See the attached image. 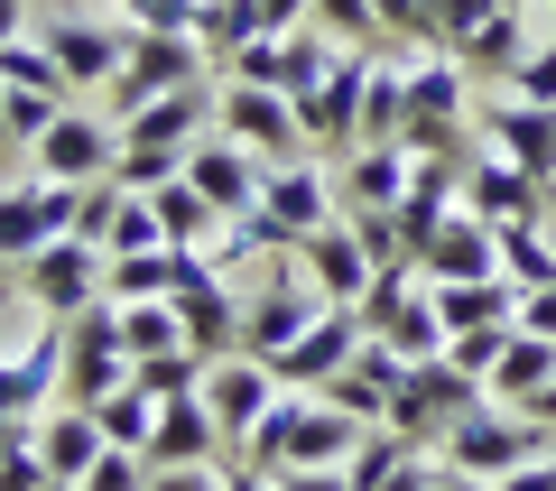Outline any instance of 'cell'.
I'll list each match as a JSON object with an SVG mask.
<instances>
[{
	"instance_id": "cell-1",
	"label": "cell",
	"mask_w": 556,
	"mask_h": 491,
	"mask_svg": "<svg viewBox=\"0 0 556 491\" xmlns=\"http://www.w3.org/2000/svg\"><path fill=\"white\" fill-rule=\"evenodd\" d=\"M353 445H362V427L334 408V399L278 390V408L260 417L251 445H232V454H241L251 473H269V482H278V473H343V454H353Z\"/></svg>"
},
{
	"instance_id": "cell-2",
	"label": "cell",
	"mask_w": 556,
	"mask_h": 491,
	"mask_svg": "<svg viewBox=\"0 0 556 491\" xmlns=\"http://www.w3.org/2000/svg\"><path fill=\"white\" fill-rule=\"evenodd\" d=\"M334 167L325 158H288V167H269L260 177V204L241 214V232H251V251H278V260H298V241L316 232V223H334Z\"/></svg>"
},
{
	"instance_id": "cell-3",
	"label": "cell",
	"mask_w": 556,
	"mask_h": 491,
	"mask_svg": "<svg viewBox=\"0 0 556 491\" xmlns=\"http://www.w3.org/2000/svg\"><path fill=\"white\" fill-rule=\"evenodd\" d=\"M464 112H473V75L455 56L408 65V112H399V149L408 158H473L464 139Z\"/></svg>"
},
{
	"instance_id": "cell-4",
	"label": "cell",
	"mask_w": 556,
	"mask_h": 491,
	"mask_svg": "<svg viewBox=\"0 0 556 491\" xmlns=\"http://www.w3.org/2000/svg\"><path fill=\"white\" fill-rule=\"evenodd\" d=\"M445 464L455 473H482V482H501V473H519V464H538V454H556V436L538 427L529 408H501V399H482L473 417H455V436H445Z\"/></svg>"
},
{
	"instance_id": "cell-5",
	"label": "cell",
	"mask_w": 556,
	"mask_h": 491,
	"mask_svg": "<svg viewBox=\"0 0 556 491\" xmlns=\"http://www.w3.org/2000/svg\"><path fill=\"white\" fill-rule=\"evenodd\" d=\"M482 399H492V390H482L473 372H455V362L437 353V362H408V380H399V399H390V427L408 436L417 454H437L445 436H455V417H473Z\"/></svg>"
},
{
	"instance_id": "cell-6",
	"label": "cell",
	"mask_w": 556,
	"mask_h": 491,
	"mask_svg": "<svg viewBox=\"0 0 556 491\" xmlns=\"http://www.w3.org/2000/svg\"><path fill=\"white\" fill-rule=\"evenodd\" d=\"M121 380H130V353H121V315H112V297H102V306L65 315V380H56V399L65 408H102Z\"/></svg>"
},
{
	"instance_id": "cell-7",
	"label": "cell",
	"mask_w": 556,
	"mask_h": 491,
	"mask_svg": "<svg viewBox=\"0 0 556 491\" xmlns=\"http://www.w3.org/2000/svg\"><path fill=\"white\" fill-rule=\"evenodd\" d=\"M214 75V56H204V38H159V28H130V56H121L112 75V121L149 112L159 93H177V84Z\"/></svg>"
},
{
	"instance_id": "cell-8",
	"label": "cell",
	"mask_w": 556,
	"mask_h": 491,
	"mask_svg": "<svg viewBox=\"0 0 556 491\" xmlns=\"http://www.w3.org/2000/svg\"><path fill=\"white\" fill-rule=\"evenodd\" d=\"M362 93H371V47H343L334 75L298 93V121H306V149L316 158H353L362 149Z\"/></svg>"
},
{
	"instance_id": "cell-9",
	"label": "cell",
	"mask_w": 556,
	"mask_h": 491,
	"mask_svg": "<svg viewBox=\"0 0 556 491\" xmlns=\"http://www.w3.org/2000/svg\"><path fill=\"white\" fill-rule=\"evenodd\" d=\"M316 315H325L316 278H306L298 260H278V269H269V288H260V297H241V353H251V362H278L288 343L306 335V325H316Z\"/></svg>"
},
{
	"instance_id": "cell-10",
	"label": "cell",
	"mask_w": 556,
	"mask_h": 491,
	"mask_svg": "<svg viewBox=\"0 0 556 491\" xmlns=\"http://www.w3.org/2000/svg\"><path fill=\"white\" fill-rule=\"evenodd\" d=\"M75 204H84V186H47V177L0 186V269H28L47 241H65L75 232Z\"/></svg>"
},
{
	"instance_id": "cell-11",
	"label": "cell",
	"mask_w": 556,
	"mask_h": 491,
	"mask_svg": "<svg viewBox=\"0 0 556 491\" xmlns=\"http://www.w3.org/2000/svg\"><path fill=\"white\" fill-rule=\"evenodd\" d=\"M214 130H232L241 149H260L269 167H288V158H316V149H306V121H298V102H288V93H269V84H223V112H214Z\"/></svg>"
},
{
	"instance_id": "cell-12",
	"label": "cell",
	"mask_w": 556,
	"mask_h": 491,
	"mask_svg": "<svg viewBox=\"0 0 556 491\" xmlns=\"http://www.w3.org/2000/svg\"><path fill=\"white\" fill-rule=\"evenodd\" d=\"M38 47L56 56V75H65V93H84V84H112L121 75V56H130V20H84V10H65V20H47L38 28Z\"/></svg>"
},
{
	"instance_id": "cell-13",
	"label": "cell",
	"mask_w": 556,
	"mask_h": 491,
	"mask_svg": "<svg viewBox=\"0 0 556 491\" xmlns=\"http://www.w3.org/2000/svg\"><path fill=\"white\" fill-rule=\"evenodd\" d=\"M20 288H28V297H38V306L65 325V315L102 306V251H93L84 232H65V241H47V251L20 269Z\"/></svg>"
},
{
	"instance_id": "cell-14",
	"label": "cell",
	"mask_w": 556,
	"mask_h": 491,
	"mask_svg": "<svg viewBox=\"0 0 556 491\" xmlns=\"http://www.w3.org/2000/svg\"><path fill=\"white\" fill-rule=\"evenodd\" d=\"M214 112H223V84L195 75V84H177V93H159L149 112L121 121V149H177V158H186L204 130H214Z\"/></svg>"
},
{
	"instance_id": "cell-15",
	"label": "cell",
	"mask_w": 556,
	"mask_h": 491,
	"mask_svg": "<svg viewBox=\"0 0 556 491\" xmlns=\"http://www.w3.org/2000/svg\"><path fill=\"white\" fill-rule=\"evenodd\" d=\"M28 158H38L47 186H102V177H112V158H121V139H112V121H93V112H56Z\"/></svg>"
},
{
	"instance_id": "cell-16",
	"label": "cell",
	"mask_w": 556,
	"mask_h": 491,
	"mask_svg": "<svg viewBox=\"0 0 556 491\" xmlns=\"http://www.w3.org/2000/svg\"><path fill=\"white\" fill-rule=\"evenodd\" d=\"M362 343H371V335H362V306H325L316 325H306V335L269 362V372H278V390H325V380H334Z\"/></svg>"
},
{
	"instance_id": "cell-17",
	"label": "cell",
	"mask_w": 556,
	"mask_h": 491,
	"mask_svg": "<svg viewBox=\"0 0 556 491\" xmlns=\"http://www.w3.org/2000/svg\"><path fill=\"white\" fill-rule=\"evenodd\" d=\"M417 278H427V288H473V278H501V232L473 214V204H455L445 232L427 241V260H417Z\"/></svg>"
},
{
	"instance_id": "cell-18",
	"label": "cell",
	"mask_w": 556,
	"mask_h": 491,
	"mask_svg": "<svg viewBox=\"0 0 556 491\" xmlns=\"http://www.w3.org/2000/svg\"><path fill=\"white\" fill-rule=\"evenodd\" d=\"M204 408H214L223 445H251V427L278 408V372H269V362H251V353L214 362V372H204Z\"/></svg>"
},
{
	"instance_id": "cell-19",
	"label": "cell",
	"mask_w": 556,
	"mask_h": 491,
	"mask_svg": "<svg viewBox=\"0 0 556 491\" xmlns=\"http://www.w3.org/2000/svg\"><path fill=\"white\" fill-rule=\"evenodd\" d=\"M482 139H492V149L510 158L519 177L556 186V112H547V102H519V93L482 102Z\"/></svg>"
},
{
	"instance_id": "cell-20",
	"label": "cell",
	"mask_w": 556,
	"mask_h": 491,
	"mask_svg": "<svg viewBox=\"0 0 556 491\" xmlns=\"http://www.w3.org/2000/svg\"><path fill=\"white\" fill-rule=\"evenodd\" d=\"M186 177H195L204 196H214L223 214L241 223V214H251V204H260V177H269V158H260V149H241L232 130H204L195 149H186Z\"/></svg>"
},
{
	"instance_id": "cell-21",
	"label": "cell",
	"mask_w": 556,
	"mask_h": 491,
	"mask_svg": "<svg viewBox=\"0 0 556 491\" xmlns=\"http://www.w3.org/2000/svg\"><path fill=\"white\" fill-rule=\"evenodd\" d=\"M298 269L316 278L325 306H362V288H371V251H362L353 223H316V232L298 241Z\"/></svg>"
},
{
	"instance_id": "cell-22",
	"label": "cell",
	"mask_w": 556,
	"mask_h": 491,
	"mask_svg": "<svg viewBox=\"0 0 556 491\" xmlns=\"http://www.w3.org/2000/svg\"><path fill=\"white\" fill-rule=\"evenodd\" d=\"M149 473H167V464H223V427H214V408H204V390L195 399H159V427H149Z\"/></svg>"
},
{
	"instance_id": "cell-23",
	"label": "cell",
	"mask_w": 556,
	"mask_h": 491,
	"mask_svg": "<svg viewBox=\"0 0 556 491\" xmlns=\"http://www.w3.org/2000/svg\"><path fill=\"white\" fill-rule=\"evenodd\" d=\"M408 177H417V158L399 149V139H390V149H353L334 167V204H343V214H399Z\"/></svg>"
},
{
	"instance_id": "cell-24",
	"label": "cell",
	"mask_w": 556,
	"mask_h": 491,
	"mask_svg": "<svg viewBox=\"0 0 556 491\" xmlns=\"http://www.w3.org/2000/svg\"><path fill=\"white\" fill-rule=\"evenodd\" d=\"M464 204H473L482 223H538V204H547V186L519 177L501 149H473L464 158Z\"/></svg>"
},
{
	"instance_id": "cell-25",
	"label": "cell",
	"mask_w": 556,
	"mask_h": 491,
	"mask_svg": "<svg viewBox=\"0 0 556 491\" xmlns=\"http://www.w3.org/2000/svg\"><path fill=\"white\" fill-rule=\"evenodd\" d=\"M149 204H159V232H167V251H214V241L232 232V214H223V204L204 196L195 177H167Z\"/></svg>"
},
{
	"instance_id": "cell-26",
	"label": "cell",
	"mask_w": 556,
	"mask_h": 491,
	"mask_svg": "<svg viewBox=\"0 0 556 491\" xmlns=\"http://www.w3.org/2000/svg\"><path fill=\"white\" fill-rule=\"evenodd\" d=\"M102 445H112V436H102V417H93V408H56V417L38 427L47 482H75V491H84V473L102 464Z\"/></svg>"
},
{
	"instance_id": "cell-27",
	"label": "cell",
	"mask_w": 556,
	"mask_h": 491,
	"mask_svg": "<svg viewBox=\"0 0 556 491\" xmlns=\"http://www.w3.org/2000/svg\"><path fill=\"white\" fill-rule=\"evenodd\" d=\"M547 380H556V335H529V325H519L510 353H501V372H492V399L501 408H529Z\"/></svg>"
},
{
	"instance_id": "cell-28",
	"label": "cell",
	"mask_w": 556,
	"mask_h": 491,
	"mask_svg": "<svg viewBox=\"0 0 556 491\" xmlns=\"http://www.w3.org/2000/svg\"><path fill=\"white\" fill-rule=\"evenodd\" d=\"M519 56H529V10H492V20H482L473 38L455 47V65H464V75H510Z\"/></svg>"
},
{
	"instance_id": "cell-29",
	"label": "cell",
	"mask_w": 556,
	"mask_h": 491,
	"mask_svg": "<svg viewBox=\"0 0 556 491\" xmlns=\"http://www.w3.org/2000/svg\"><path fill=\"white\" fill-rule=\"evenodd\" d=\"M112 315H121V353L130 362H159V353L186 343V315L167 306V297H130V306H112Z\"/></svg>"
},
{
	"instance_id": "cell-30",
	"label": "cell",
	"mask_w": 556,
	"mask_h": 491,
	"mask_svg": "<svg viewBox=\"0 0 556 491\" xmlns=\"http://www.w3.org/2000/svg\"><path fill=\"white\" fill-rule=\"evenodd\" d=\"M399 112H408V75L390 56H371V93H362V149H390L399 139Z\"/></svg>"
},
{
	"instance_id": "cell-31",
	"label": "cell",
	"mask_w": 556,
	"mask_h": 491,
	"mask_svg": "<svg viewBox=\"0 0 556 491\" xmlns=\"http://www.w3.org/2000/svg\"><path fill=\"white\" fill-rule=\"evenodd\" d=\"M408 454H417V445H408L399 427H362V445L343 454V491H380L399 464H408Z\"/></svg>"
},
{
	"instance_id": "cell-32",
	"label": "cell",
	"mask_w": 556,
	"mask_h": 491,
	"mask_svg": "<svg viewBox=\"0 0 556 491\" xmlns=\"http://www.w3.org/2000/svg\"><path fill=\"white\" fill-rule=\"evenodd\" d=\"M492 232H501V269H510L519 288H556V251H547L538 223H492Z\"/></svg>"
},
{
	"instance_id": "cell-33",
	"label": "cell",
	"mask_w": 556,
	"mask_h": 491,
	"mask_svg": "<svg viewBox=\"0 0 556 491\" xmlns=\"http://www.w3.org/2000/svg\"><path fill=\"white\" fill-rule=\"evenodd\" d=\"M204 372H214V362H204L195 343H177V353H159V362H130V380H139L149 399H195Z\"/></svg>"
},
{
	"instance_id": "cell-34",
	"label": "cell",
	"mask_w": 556,
	"mask_h": 491,
	"mask_svg": "<svg viewBox=\"0 0 556 491\" xmlns=\"http://www.w3.org/2000/svg\"><path fill=\"white\" fill-rule=\"evenodd\" d=\"M93 417H102V436H112V445H149V427H159V399L139 390V380H121V390L102 399Z\"/></svg>"
},
{
	"instance_id": "cell-35",
	"label": "cell",
	"mask_w": 556,
	"mask_h": 491,
	"mask_svg": "<svg viewBox=\"0 0 556 491\" xmlns=\"http://www.w3.org/2000/svg\"><path fill=\"white\" fill-rule=\"evenodd\" d=\"M510 335H519V325H482V335H455V343H445V362H455V372H473L482 390H492V372H501V353H510Z\"/></svg>"
},
{
	"instance_id": "cell-36",
	"label": "cell",
	"mask_w": 556,
	"mask_h": 491,
	"mask_svg": "<svg viewBox=\"0 0 556 491\" xmlns=\"http://www.w3.org/2000/svg\"><path fill=\"white\" fill-rule=\"evenodd\" d=\"M510 93H519V102H547V112H556V28H547V38H529V56L510 65Z\"/></svg>"
},
{
	"instance_id": "cell-37",
	"label": "cell",
	"mask_w": 556,
	"mask_h": 491,
	"mask_svg": "<svg viewBox=\"0 0 556 491\" xmlns=\"http://www.w3.org/2000/svg\"><path fill=\"white\" fill-rule=\"evenodd\" d=\"M316 28L343 47H380V10L371 0H316Z\"/></svg>"
},
{
	"instance_id": "cell-38",
	"label": "cell",
	"mask_w": 556,
	"mask_h": 491,
	"mask_svg": "<svg viewBox=\"0 0 556 491\" xmlns=\"http://www.w3.org/2000/svg\"><path fill=\"white\" fill-rule=\"evenodd\" d=\"M84 491H149V454L139 445H102V464L84 473Z\"/></svg>"
},
{
	"instance_id": "cell-39",
	"label": "cell",
	"mask_w": 556,
	"mask_h": 491,
	"mask_svg": "<svg viewBox=\"0 0 556 491\" xmlns=\"http://www.w3.org/2000/svg\"><path fill=\"white\" fill-rule=\"evenodd\" d=\"M149 491H232V482H223V464H167L149 473Z\"/></svg>"
},
{
	"instance_id": "cell-40",
	"label": "cell",
	"mask_w": 556,
	"mask_h": 491,
	"mask_svg": "<svg viewBox=\"0 0 556 491\" xmlns=\"http://www.w3.org/2000/svg\"><path fill=\"white\" fill-rule=\"evenodd\" d=\"M251 10H260V38H288V28L316 20V0H251Z\"/></svg>"
},
{
	"instance_id": "cell-41",
	"label": "cell",
	"mask_w": 556,
	"mask_h": 491,
	"mask_svg": "<svg viewBox=\"0 0 556 491\" xmlns=\"http://www.w3.org/2000/svg\"><path fill=\"white\" fill-rule=\"evenodd\" d=\"M437 482H445V454H408V464H399L380 491H437Z\"/></svg>"
},
{
	"instance_id": "cell-42",
	"label": "cell",
	"mask_w": 556,
	"mask_h": 491,
	"mask_svg": "<svg viewBox=\"0 0 556 491\" xmlns=\"http://www.w3.org/2000/svg\"><path fill=\"white\" fill-rule=\"evenodd\" d=\"M519 325H529V335H556V288H529V297H519Z\"/></svg>"
},
{
	"instance_id": "cell-43",
	"label": "cell",
	"mask_w": 556,
	"mask_h": 491,
	"mask_svg": "<svg viewBox=\"0 0 556 491\" xmlns=\"http://www.w3.org/2000/svg\"><path fill=\"white\" fill-rule=\"evenodd\" d=\"M501 491H556V454H538V464H519V473H501Z\"/></svg>"
},
{
	"instance_id": "cell-44",
	"label": "cell",
	"mask_w": 556,
	"mask_h": 491,
	"mask_svg": "<svg viewBox=\"0 0 556 491\" xmlns=\"http://www.w3.org/2000/svg\"><path fill=\"white\" fill-rule=\"evenodd\" d=\"M20 38H28V0H0V56H10Z\"/></svg>"
},
{
	"instance_id": "cell-45",
	"label": "cell",
	"mask_w": 556,
	"mask_h": 491,
	"mask_svg": "<svg viewBox=\"0 0 556 491\" xmlns=\"http://www.w3.org/2000/svg\"><path fill=\"white\" fill-rule=\"evenodd\" d=\"M278 491H343V473H278Z\"/></svg>"
},
{
	"instance_id": "cell-46",
	"label": "cell",
	"mask_w": 556,
	"mask_h": 491,
	"mask_svg": "<svg viewBox=\"0 0 556 491\" xmlns=\"http://www.w3.org/2000/svg\"><path fill=\"white\" fill-rule=\"evenodd\" d=\"M529 417H538V427H547V436H556V380H547V390H538V399H529Z\"/></svg>"
},
{
	"instance_id": "cell-47",
	"label": "cell",
	"mask_w": 556,
	"mask_h": 491,
	"mask_svg": "<svg viewBox=\"0 0 556 491\" xmlns=\"http://www.w3.org/2000/svg\"><path fill=\"white\" fill-rule=\"evenodd\" d=\"M437 491H501V482H482V473H455V464H445V482Z\"/></svg>"
},
{
	"instance_id": "cell-48",
	"label": "cell",
	"mask_w": 556,
	"mask_h": 491,
	"mask_svg": "<svg viewBox=\"0 0 556 491\" xmlns=\"http://www.w3.org/2000/svg\"><path fill=\"white\" fill-rule=\"evenodd\" d=\"M130 10H139V0H121V20H130Z\"/></svg>"
},
{
	"instance_id": "cell-49",
	"label": "cell",
	"mask_w": 556,
	"mask_h": 491,
	"mask_svg": "<svg viewBox=\"0 0 556 491\" xmlns=\"http://www.w3.org/2000/svg\"><path fill=\"white\" fill-rule=\"evenodd\" d=\"M0 112H10V84H0Z\"/></svg>"
},
{
	"instance_id": "cell-50",
	"label": "cell",
	"mask_w": 556,
	"mask_h": 491,
	"mask_svg": "<svg viewBox=\"0 0 556 491\" xmlns=\"http://www.w3.org/2000/svg\"><path fill=\"white\" fill-rule=\"evenodd\" d=\"M547 28H556V0H547Z\"/></svg>"
},
{
	"instance_id": "cell-51",
	"label": "cell",
	"mask_w": 556,
	"mask_h": 491,
	"mask_svg": "<svg viewBox=\"0 0 556 491\" xmlns=\"http://www.w3.org/2000/svg\"><path fill=\"white\" fill-rule=\"evenodd\" d=\"M56 10H75V0H56Z\"/></svg>"
}]
</instances>
